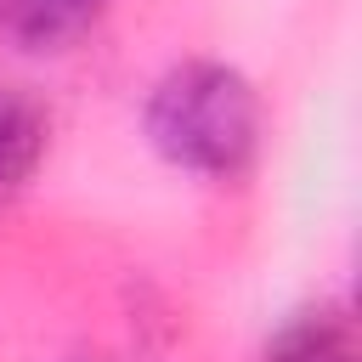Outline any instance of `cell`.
Masks as SVG:
<instances>
[{"label": "cell", "instance_id": "cell-1", "mask_svg": "<svg viewBox=\"0 0 362 362\" xmlns=\"http://www.w3.org/2000/svg\"><path fill=\"white\" fill-rule=\"evenodd\" d=\"M147 141L192 175H238L260 147V96L226 62H181L147 96Z\"/></svg>", "mask_w": 362, "mask_h": 362}, {"label": "cell", "instance_id": "cell-2", "mask_svg": "<svg viewBox=\"0 0 362 362\" xmlns=\"http://www.w3.org/2000/svg\"><path fill=\"white\" fill-rule=\"evenodd\" d=\"M113 0H0V28L23 51H68L85 40Z\"/></svg>", "mask_w": 362, "mask_h": 362}, {"label": "cell", "instance_id": "cell-3", "mask_svg": "<svg viewBox=\"0 0 362 362\" xmlns=\"http://www.w3.org/2000/svg\"><path fill=\"white\" fill-rule=\"evenodd\" d=\"M45 141H51L45 107H40L34 96L0 85V204L17 198V192L34 181V170H40V158H45Z\"/></svg>", "mask_w": 362, "mask_h": 362}, {"label": "cell", "instance_id": "cell-4", "mask_svg": "<svg viewBox=\"0 0 362 362\" xmlns=\"http://www.w3.org/2000/svg\"><path fill=\"white\" fill-rule=\"evenodd\" d=\"M260 362H356L351 317L334 311V305H305L288 322H277V334L266 339Z\"/></svg>", "mask_w": 362, "mask_h": 362}]
</instances>
